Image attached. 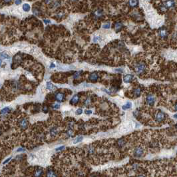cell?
Instances as JSON below:
<instances>
[{
	"instance_id": "6da1fadb",
	"label": "cell",
	"mask_w": 177,
	"mask_h": 177,
	"mask_svg": "<svg viewBox=\"0 0 177 177\" xmlns=\"http://www.w3.org/2000/svg\"><path fill=\"white\" fill-rule=\"evenodd\" d=\"M146 69V65L143 62L137 63L134 67V70L137 74H143Z\"/></svg>"
},
{
	"instance_id": "7a4b0ae2",
	"label": "cell",
	"mask_w": 177,
	"mask_h": 177,
	"mask_svg": "<svg viewBox=\"0 0 177 177\" xmlns=\"http://www.w3.org/2000/svg\"><path fill=\"white\" fill-rule=\"evenodd\" d=\"M165 118H166V115H165V113H164L163 111L160 110V111L157 112V114L155 115L154 119L158 123H160V122H163V121L165 120Z\"/></svg>"
},
{
	"instance_id": "3957f363",
	"label": "cell",
	"mask_w": 177,
	"mask_h": 177,
	"mask_svg": "<svg viewBox=\"0 0 177 177\" xmlns=\"http://www.w3.org/2000/svg\"><path fill=\"white\" fill-rule=\"evenodd\" d=\"M134 156L137 158H140V157H143L144 154V149L142 147H137L134 150Z\"/></svg>"
},
{
	"instance_id": "277c9868",
	"label": "cell",
	"mask_w": 177,
	"mask_h": 177,
	"mask_svg": "<svg viewBox=\"0 0 177 177\" xmlns=\"http://www.w3.org/2000/svg\"><path fill=\"white\" fill-rule=\"evenodd\" d=\"M154 97L152 95H148L146 97V101L147 103L150 106H153L154 104Z\"/></svg>"
},
{
	"instance_id": "5b68a950",
	"label": "cell",
	"mask_w": 177,
	"mask_h": 177,
	"mask_svg": "<svg viewBox=\"0 0 177 177\" xmlns=\"http://www.w3.org/2000/svg\"><path fill=\"white\" fill-rule=\"evenodd\" d=\"M19 127L20 128H21L22 129H25L27 127V125H28V121L26 119H22L19 120Z\"/></svg>"
},
{
	"instance_id": "8992f818",
	"label": "cell",
	"mask_w": 177,
	"mask_h": 177,
	"mask_svg": "<svg viewBox=\"0 0 177 177\" xmlns=\"http://www.w3.org/2000/svg\"><path fill=\"white\" fill-rule=\"evenodd\" d=\"M55 99H56V100L57 101H59V102H62V101H63L65 99V95L63 93H57L56 94V95H55Z\"/></svg>"
},
{
	"instance_id": "52a82bcc",
	"label": "cell",
	"mask_w": 177,
	"mask_h": 177,
	"mask_svg": "<svg viewBox=\"0 0 177 177\" xmlns=\"http://www.w3.org/2000/svg\"><path fill=\"white\" fill-rule=\"evenodd\" d=\"M43 169L41 168H37V169L35 170L34 177H41V176L43 175Z\"/></svg>"
},
{
	"instance_id": "ba28073f",
	"label": "cell",
	"mask_w": 177,
	"mask_h": 177,
	"mask_svg": "<svg viewBox=\"0 0 177 177\" xmlns=\"http://www.w3.org/2000/svg\"><path fill=\"white\" fill-rule=\"evenodd\" d=\"M164 7L166 8H171L174 6V1H164Z\"/></svg>"
},
{
	"instance_id": "9c48e42d",
	"label": "cell",
	"mask_w": 177,
	"mask_h": 177,
	"mask_svg": "<svg viewBox=\"0 0 177 177\" xmlns=\"http://www.w3.org/2000/svg\"><path fill=\"white\" fill-rule=\"evenodd\" d=\"M159 34H160V36L161 37V38L163 39H166L168 36V31H167L165 29H160V32H159Z\"/></svg>"
},
{
	"instance_id": "30bf717a",
	"label": "cell",
	"mask_w": 177,
	"mask_h": 177,
	"mask_svg": "<svg viewBox=\"0 0 177 177\" xmlns=\"http://www.w3.org/2000/svg\"><path fill=\"white\" fill-rule=\"evenodd\" d=\"M133 75H125L124 77H123V81L124 83H130L131 82V81L133 80Z\"/></svg>"
},
{
	"instance_id": "8fae6325",
	"label": "cell",
	"mask_w": 177,
	"mask_h": 177,
	"mask_svg": "<svg viewBox=\"0 0 177 177\" xmlns=\"http://www.w3.org/2000/svg\"><path fill=\"white\" fill-rule=\"evenodd\" d=\"M47 177H57L55 172L52 169H49L47 171Z\"/></svg>"
},
{
	"instance_id": "7c38bea8",
	"label": "cell",
	"mask_w": 177,
	"mask_h": 177,
	"mask_svg": "<svg viewBox=\"0 0 177 177\" xmlns=\"http://www.w3.org/2000/svg\"><path fill=\"white\" fill-rule=\"evenodd\" d=\"M98 78H99V76H98V75H97L96 73H91V74L90 77H89L90 80L93 81H96L98 79Z\"/></svg>"
},
{
	"instance_id": "4fadbf2b",
	"label": "cell",
	"mask_w": 177,
	"mask_h": 177,
	"mask_svg": "<svg viewBox=\"0 0 177 177\" xmlns=\"http://www.w3.org/2000/svg\"><path fill=\"white\" fill-rule=\"evenodd\" d=\"M134 95H135L136 97H139L141 94V89L139 87H137L136 89H134L133 91Z\"/></svg>"
},
{
	"instance_id": "5bb4252c",
	"label": "cell",
	"mask_w": 177,
	"mask_h": 177,
	"mask_svg": "<svg viewBox=\"0 0 177 177\" xmlns=\"http://www.w3.org/2000/svg\"><path fill=\"white\" fill-rule=\"evenodd\" d=\"M79 102V97L77 95H75L71 100V104L72 105H76Z\"/></svg>"
},
{
	"instance_id": "9a60e30c",
	"label": "cell",
	"mask_w": 177,
	"mask_h": 177,
	"mask_svg": "<svg viewBox=\"0 0 177 177\" xmlns=\"http://www.w3.org/2000/svg\"><path fill=\"white\" fill-rule=\"evenodd\" d=\"M132 106V104L130 102H127V103L125 104L123 106V110H127V109H129L130 107Z\"/></svg>"
},
{
	"instance_id": "2e32d148",
	"label": "cell",
	"mask_w": 177,
	"mask_h": 177,
	"mask_svg": "<svg viewBox=\"0 0 177 177\" xmlns=\"http://www.w3.org/2000/svg\"><path fill=\"white\" fill-rule=\"evenodd\" d=\"M122 27H123V25L120 23H117L115 24V29H116L117 31H120L122 29Z\"/></svg>"
},
{
	"instance_id": "e0dca14e",
	"label": "cell",
	"mask_w": 177,
	"mask_h": 177,
	"mask_svg": "<svg viewBox=\"0 0 177 177\" xmlns=\"http://www.w3.org/2000/svg\"><path fill=\"white\" fill-rule=\"evenodd\" d=\"M10 110V109L9 107H5V108H4V109H3L2 110H1V115H3L7 113Z\"/></svg>"
},
{
	"instance_id": "ac0fdd59",
	"label": "cell",
	"mask_w": 177,
	"mask_h": 177,
	"mask_svg": "<svg viewBox=\"0 0 177 177\" xmlns=\"http://www.w3.org/2000/svg\"><path fill=\"white\" fill-rule=\"evenodd\" d=\"M30 6H29V5L27 4H25L23 5V10H24L25 11H29L30 10Z\"/></svg>"
},
{
	"instance_id": "d6986e66",
	"label": "cell",
	"mask_w": 177,
	"mask_h": 177,
	"mask_svg": "<svg viewBox=\"0 0 177 177\" xmlns=\"http://www.w3.org/2000/svg\"><path fill=\"white\" fill-rule=\"evenodd\" d=\"M50 134L51 136H55L57 134V128H53L50 131Z\"/></svg>"
},
{
	"instance_id": "ffe728a7",
	"label": "cell",
	"mask_w": 177,
	"mask_h": 177,
	"mask_svg": "<svg viewBox=\"0 0 177 177\" xmlns=\"http://www.w3.org/2000/svg\"><path fill=\"white\" fill-rule=\"evenodd\" d=\"M83 137H77V138H76V139H75V140L73 141V143L74 144L79 143L81 142V141L83 140Z\"/></svg>"
},
{
	"instance_id": "44dd1931",
	"label": "cell",
	"mask_w": 177,
	"mask_h": 177,
	"mask_svg": "<svg viewBox=\"0 0 177 177\" xmlns=\"http://www.w3.org/2000/svg\"><path fill=\"white\" fill-rule=\"evenodd\" d=\"M47 89H49V90H53L54 88V86L53 84L50 83V82H48L47 83Z\"/></svg>"
},
{
	"instance_id": "7402d4cb",
	"label": "cell",
	"mask_w": 177,
	"mask_h": 177,
	"mask_svg": "<svg viewBox=\"0 0 177 177\" xmlns=\"http://www.w3.org/2000/svg\"><path fill=\"white\" fill-rule=\"evenodd\" d=\"M138 1H129V4H130V6H132V7H135V6H137V5H138Z\"/></svg>"
},
{
	"instance_id": "603a6c76",
	"label": "cell",
	"mask_w": 177,
	"mask_h": 177,
	"mask_svg": "<svg viewBox=\"0 0 177 177\" xmlns=\"http://www.w3.org/2000/svg\"><path fill=\"white\" fill-rule=\"evenodd\" d=\"M125 144V142H124V139H120L119 140H118V144H119V147H123L124 144Z\"/></svg>"
},
{
	"instance_id": "cb8c5ba5",
	"label": "cell",
	"mask_w": 177,
	"mask_h": 177,
	"mask_svg": "<svg viewBox=\"0 0 177 177\" xmlns=\"http://www.w3.org/2000/svg\"><path fill=\"white\" fill-rule=\"evenodd\" d=\"M1 58H3V57L5 58V59H9V58H10V56H9L7 54L5 53H1Z\"/></svg>"
},
{
	"instance_id": "d4e9b609",
	"label": "cell",
	"mask_w": 177,
	"mask_h": 177,
	"mask_svg": "<svg viewBox=\"0 0 177 177\" xmlns=\"http://www.w3.org/2000/svg\"><path fill=\"white\" fill-rule=\"evenodd\" d=\"M82 113H83V110H82L81 109H77V111H76V115H79L81 114H82Z\"/></svg>"
},
{
	"instance_id": "484cf974",
	"label": "cell",
	"mask_w": 177,
	"mask_h": 177,
	"mask_svg": "<svg viewBox=\"0 0 177 177\" xmlns=\"http://www.w3.org/2000/svg\"><path fill=\"white\" fill-rule=\"evenodd\" d=\"M54 109H59V107H60V105L58 103H55L53 105V107Z\"/></svg>"
},
{
	"instance_id": "4316f807",
	"label": "cell",
	"mask_w": 177,
	"mask_h": 177,
	"mask_svg": "<svg viewBox=\"0 0 177 177\" xmlns=\"http://www.w3.org/2000/svg\"><path fill=\"white\" fill-rule=\"evenodd\" d=\"M79 75H80V73L79 72H77V73H75V74L74 75V79H77L78 77H79Z\"/></svg>"
},
{
	"instance_id": "83f0119b",
	"label": "cell",
	"mask_w": 177,
	"mask_h": 177,
	"mask_svg": "<svg viewBox=\"0 0 177 177\" xmlns=\"http://www.w3.org/2000/svg\"><path fill=\"white\" fill-rule=\"evenodd\" d=\"M104 28H107V29H109V27H110V24H105L103 25Z\"/></svg>"
},
{
	"instance_id": "f1b7e54d",
	"label": "cell",
	"mask_w": 177,
	"mask_h": 177,
	"mask_svg": "<svg viewBox=\"0 0 177 177\" xmlns=\"http://www.w3.org/2000/svg\"><path fill=\"white\" fill-rule=\"evenodd\" d=\"M47 110H48V108H47V106H44L43 108V110L45 113H47Z\"/></svg>"
},
{
	"instance_id": "f546056e",
	"label": "cell",
	"mask_w": 177,
	"mask_h": 177,
	"mask_svg": "<svg viewBox=\"0 0 177 177\" xmlns=\"http://www.w3.org/2000/svg\"><path fill=\"white\" fill-rule=\"evenodd\" d=\"M85 113L86 115H90V114L92 113V111L90 110H85Z\"/></svg>"
},
{
	"instance_id": "4dcf8cb0",
	"label": "cell",
	"mask_w": 177,
	"mask_h": 177,
	"mask_svg": "<svg viewBox=\"0 0 177 177\" xmlns=\"http://www.w3.org/2000/svg\"><path fill=\"white\" fill-rule=\"evenodd\" d=\"M99 39H100V37H95V38H94V41L95 42H97V40H99Z\"/></svg>"
},
{
	"instance_id": "1f68e13d",
	"label": "cell",
	"mask_w": 177,
	"mask_h": 177,
	"mask_svg": "<svg viewBox=\"0 0 177 177\" xmlns=\"http://www.w3.org/2000/svg\"><path fill=\"white\" fill-rule=\"evenodd\" d=\"M64 148H65V147H63V146H62V147H59V148H57V149H56V150H63V149Z\"/></svg>"
},
{
	"instance_id": "d6a6232c",
	"label": "cell",
	"mask_w": 177,
	"mask_h": 177,
	"mask_svg": "<svg viewBox=\"0 0 177 177\" xmlns=\"http://www.w3.org/2000/svg\"><path fill=\"white\" fill-rule=\"evenodd\" d=\"M15 3L16 5H19V4H21V1H15Z\"/></svg>"
},
{
	"instance_id": "836d02e7",
	"label": "cell",
	"mask_w": 177,
	"mask_h": 177,
	"mask_svg": "<svg viewBox=\"0 0 177 177\" xmlns=\"http://www.w3.org/2000/svg\"><path fill=\"white\" fill-rule=\"evenodd\" d=\"M17 152H19V151H25V149H24V148H20L17 149Z\"/></svg>"
},
{
	"instance_id": "e575fe53",
	"label": "cell",
	"mask_w": 177,
	"mask_h": 177,
	"mask_svg": "<svg viewBox=\"0 0 177 177\" xmlns=\"http://www.w3.org/2000/svg\"><path fill=\"white\" fill-rule=\"evenodd\" d=\"M11 157H10V158H7V160H5V162H4V164H6V163H7V162H8V161H9V160H11Z\"/></svg>"
},
{
	"instance_id": "d590c367",
	"label": "cell",
	"mask_w": 177,
	"mask_h": 177,
	"mask_svg": "<svg viewBox=\"0 0 177 177\" xmlns=\"http://www.w3.org/2000/svg\"><path fill=\"white\" fill-rule=\"evenodd\" d=\"M44 22H45V23L46 24H50V23H51V21L49 20H44Z\"/></svg>"
},
{
	"instance_id": "8d00e7d4",
	"label": "cell",
	"mask_w": 177,
	"mask_h": 177,
	"mask_svg": "<svg viewBox=\"0 0 177 177\" xmlns=\"http://www.w3.org/2000/svg\"><path fill=\"white\" fill-rule=\"evenodd\" d=\"M146 177L144 175H143V174H140V175H139L138 177Z\"/></svg>"
},
{
	"instance_id": "74e56055",
	"label": "cell",
	"mask_w": 177,
	"mask_h": 177,
	"mask_svg": "<svg viewBox=\"0 0 177 177\" xmlns=\"http://www.w3.org/2000/svg\"><path fill=\"white\" fill-rule=\"evenodd\" d=\"M55 67V65H54V64L52 63V64H51V65L50 68H52V67Z\"/></svg>"
},
{
	"instance_id": "f35d334b",
	"label": "cell",
	"mask_w": 177,
	"mask_h": 177,
	"mask_svg": "<svg viewBox=\"0 0 177 177\" xmlns=\"http://www.w3.org/2000/svg\"><path fill=\"white\" fill-rule=\"evenodd\" d=\"M173 117H174V119H177V113L175 114V115H174Z\"/></svg>"
},
{
	"instance_id": "ab89813d",
	"label": "cell",
	"mask_w": 177,
	"mask_h": 177,
	"mask_svg": "<svg viewBox=\"0 0 177 177\" xmlns=\"http://www.w3.org/2000/svg\"><path fill=\"white\" fill-rule=\"evenodd\" d=\"M174 110H177V103L176 104V105L174 106Z\"/></svg>"
},
{
	"instance_id": "60d3db41",
	"label": "cell",
	"mask_w": 177,
	"mask_h": 177,
	"mask_svg": "<svg viewBox=\"0 0 177 177\" xmlns=\"http://www.w3.org/2000/svg\"><path fill=\"white\" fill-rule=\"evenodd\" d=\"M175 127L177 128V124H176V125H175Z\"/></svg>"
},
{
	"instance_id": "b9f144b4",
	"label": "cell",
	"mask_w": 177,
	"mask_h": 177,
	"mask_svg": "<svg viewBox=\"0 0 177 177\" xmlns=\"http://www.w3.org/2000/svg\"></svg>"
}]
</instances>
